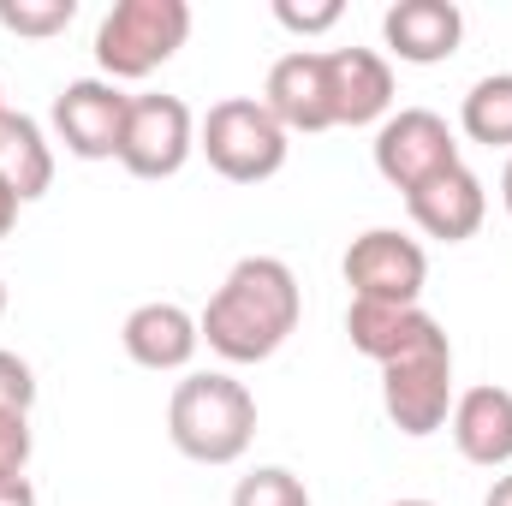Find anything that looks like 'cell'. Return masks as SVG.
Wrapping results in <instances>:
<instances>
[{"mask_svg": "<svg viewBox=\"0 0 512 506\" xmlns=\"http://www.w3.org/2000/svg\"><path fill=\"white\" fill-rule=\"evenodd\" d=\"M304 316L298 274L280 256H239L197 316V334L227 364H268Z\"/></svg>", "mask_w": 512, "mask_h": 506, "instance_id": "obj_1", "label": "cell"}, {"mask_svg": "<svg viewBox=\"0 0 512 506\" xmlns=\"http://www.w3.org/2000/svg\"><path fill=\"white\" fill-rule=\"evenodd\" d=\"M167 435L197 465H239L256 441V399L227 370H197L167 399Z\"/></svg>", "mask_w": 512, "mask_h": 506, "instance_id": "obj_2", "label": "cell"}, {"mask_svg": "<svg viewBox=\"0 0 512 506\" xmlns=\"http://www.w3.org/2000/svg\"><path fill=\"white\" fill-rule=\"evenodd\" d=\"M453 340L441 322H429L393 364H382V411L387 423L411 441L447 429L453 417Z\"/></svg>", "mask_w": 512, "mask_h": 506, "instance_id": "obj_3", "label": "cell"}, {"mask_svg": "<svg viewBox=\"0 0 512 506\" xmlns=\"http://www.w3.org/2000/svg\"><path fill=\"white\" fill-rule=\"evenodd\" d=\"M191 36V6L185 0H114L108 18L96 24V66L108 84H137L161 72Z\"/></svg>", "mask_w": 512, "mask_h": 506, "instance_id": "obj_4", "label": "cell"}, {"mask_svg": "<svg viewBox=\"0 0 512 506\" xmlns=\"http://www.w3.org/2000/svg\"><path fill=\"white\" fill-rule=\"evenodd\" d=\"M197 149L209 155V167L233 185H262L286 167V131L262 108V96H227L203 114L197 126Z\"/></svg>", "mask_w": 512, "mask_h": 506, "instance_id": "obj_5", "label": "cell"}, {"mask_svg": "<svg viewBox=\"0 0 512 506\" xmlns=\"http://www.w3.org/2000/svg\"><path fill=\"white\" fill-rule=\"evenodd\" d=\"M459 167V137L435 108H399L376 126V173L393 191H417Z\"/></svg>", "mask_w": 512, "mask_h": 506, "instance_id": "obj_6", "label": "cell"}, {"mask_svg": "<svg viewBox=\"0 0 512 506\" xmlns=\"http://www.w3.org/2000/svg\"><path fill=\"white\" fill-rule=\"evenodd\" d=\"M340 274H346L352 298H364V304H417L423 280H429V256L399 227H370L352 239Z\"/></svg>", "mask_w": 512, "mask_h": 506, "instance_id": "obj_7", "label": "cell"}, {"mask_svg": "<svg viewBox=\"0 0 512 506\" xmlns=\"http://www.w3.org/2000/svg\"><path fill=\"white\" fill-rule=\"evenodd\" d=\"M197 149V120L179 96H131L120 167L131 179H173Z\"/></svg>", "mask_w": 512, "mask_h": 506, "instance_id": "obj_8", "label": "cell"}, {"mask_svg": "<svg viewBox=\"0 0 512 506\" xmlns=\"http://www.w3.org/2000/svg\"><path fill=\"white\" fill-rule=\"evenodd\" d=\"M126 114H131V96L120 84H108V78H72L54 96V137L78 161H120Z\"/></svg>", "mask_w": 512, "mask_h": 506, "instance_id": "obj_9", "label": "cell"}, {"mask_svg": "<svg viewBox=\"0 0 512 506\" xmlns=\"http://www.w3.org/2000/svg\"><path fill=\"white\" fill-rule=\"evenodd\" d=\"M262 108L280 120V131H334V108H328V60L316 48H292L268 66V84H262Z\"/></svg>", "mask_w": 512, "mask_h": 506, "instance_id": "obj_10", "label": "cell"}, {"mask_svg": "<svg viewBox=\"0 0 512 506\" xmlns=\"http://www.w3.org/2000/svg\"><path fill=\"white\" fill-rule=\"evenodd\" d=\"M405 215H411V227H417L423 239L465 245V239H477V227H483V215H489V191H483V179L459 161V167H447L441 179L405 191Z\"/></svg>", "mask_w": 512, "mask_h": 506, "instance_id": "obj_11", "label": "cell"}, {"mask_svg": "<svg viewBox=\"0 0 512 506\" xmlns=\"http://www.w3.org/2000/svg\"><path fill=\"white\" fill-rule=\"evenodd\" d=\"M328 108L334 126H382L393 114V66L376 48H328Z\"/></svg>", "mask_w": 512, "mask_h": 506, "instance_id": "obj_12", "label": "cell"}, {"mask_svg": "<svg viewBox=\"0 0 512 506\" xmlns=\"http://www.w3.org/2000/svg\"><path fill=\"white\" fill-rule=\"evenodd\" d=\"M382 42L405 66H441L465 42V12L453 0H399L382 18Z\"/></svg>", "mask_w": 512, "mask_h": 506, "instance_id": "obj_13", "label": "cell"}, {"mask_svg": "<svg viewBox=\"0 0 512 506\" xmlns=\"http://www.w3.org/2000/svg\"><path fill=\"white\" fill-rule=\"evenodd\" d=\"M120 346L137 370H155V376H173V370H191L203 334H197V316L185 304H137L120 328Z\"/></svg>", "mask_w": 512, "mask_h": 506, "instance_id": "obj_14", "label": "cell"}, {"mask_svg": "<svg viewBox=\"0 0 512 506\" xmlns=\"http://www.w3.org/2000/svg\"><path fill=\"white\" fill-rule=\"evenodd\" d=\"M447 429H453L459 459H471L483 471L512 465V393L507 387H471V393H459Z\"/></svg>", "mask_w": 512, "mask_h": 506, "instance_id": "obj_15", "label": "cell"}, {"mask_svg": "<svg viewBox=\"0 0 512 506\" xmlns=\"http://www.w3.org/2000/svg\"><path fill=\"white\" fill-rule=\"evenodd\" d=\"M0 185L18 203H36L54 185V143H48V131L36 126L30 114H18V108L0 114Z\"/></svg>", "mask_w": 512, "mask_h": 506, "instance_id": "obj_16", "label": "cell"}, {"mask_svg": "<svg viewBox=\"0 0 512 506\" xmlns=\"http://www.w3.org/2000/svg\"><path fill=\"white\" fill-rule=\"evenodd\" d=\"M435 316L423 310V304H364V298H352V310H346V334H352V352H364L376 370L393 364L423 328H429Z\"/></svg>", "mask_w": 512, "mask_h": 506, "instance_id": "obj_17", "label": "cell"}, {"mask_svg": "<svg viewBox=\"0 0 512 506\" xmlns=\"http://www.w3.org/2000/svg\"><path fill=\"white\" fill-rule=\"evenodd\" d=\"M459 126L471 143H489V149H512V72H489L465 90L459 102Z\"/></svg>", "mask_w": 512, "mask_h": 506, "instance_id": "obj_18", "label": "cell"}, {"mask_svg": "<svg viewBox=\"0 0 512 506\" xmlns=\"http://www.w3.org/2000/svg\"><path fill=\"white\" fill-rule=\"evenodd\" d=\"M78 18V0H0V30L12 36H60Z\"/></svg>", "mask_w": 512, "mask_h": 506, "instance_id": "obj_19", "label": "cell"}, {"mask_svg": "<svg viewBox=\"0 0 512 506\" xmlns=\"http://www.w3.org/2000/svg\"><path fill=\"white\" fill-rule=\"evenodd\" d=\"M233 506H310V489L286 465H256L251 477H239Z\"/></svg>", "mask_w": 512, "mask_h": 506, "instance_id": "obj_20", "label": "cell"}, {"mask_svg": "<svg viewBox=\"0 0 512 506\" xmlns=\"http://www.w3.org/2000/svg\"><path fill=\"white\" fill-rule=\"evenodd\" d=\"M274 18L292 30V36H322V30H334L340 18H346V6L340 0H274Z\"/></svg>", "mask_w": 512, "mask_h": 506, "instance_id": "obj_21", "label": "cell"}, {"mask_svg": "<svg viewBox=\"0 0 512 506\" xmlns=\"http://www.w3.org/2000/svg\"><path fill=\"white\" fill-rule=\"evenodd\" d=\"M30 447H36V435H30V411H0V477H24Z\"/></svg>", "mask_w": 512, "mask_h": 506, "instance_id": "obj_22", "label": "cell"}, {"mask_svg": "<svg viewBox=\"0 0 512 506\" xmlns=\"http://www.w3.org/2000/svg\"><path fill=\"white\" fill-rule=\"evenodd\" d=\"M36 405V370L0 346V411H30Z\"/></svg>", "mask_w": 512, "mask_h": 506, "instance_id": "obj_23", "label": "cell"}, {"mask_svg": "<svg viewBox=\"0 0 512 506\" xmlns=\"http://www.w3.org/2000/svg\"><path fill=\"white\" fill-rule=\"evenodd\" d=\"M0 506H36L30 477H0Z\"/></svg>", "mask_w": 512, "mask_h": 506, "instance_id": "obj_24", "label": "cell"}, {"mask_svg": "<svg viewBox=\"0 0 512 506\" xmlns=\"http://www.w3.org/2000/svg\"><path fill=\"white\" fill-rule=\"evenodd\" d=\"M18 209H24V203H18V197H12V191L0 185V239L12 233V221H18Z\"/></svg>", "mask_w": 512, "mask_h": 506, "instance_id": "obj_25", "label": "cell"}, {"mask_svg": "<svg viewBox=\"0 0 512 506\" xmlns=\"http://www.w3.org/2000/svg\"><path fill=\"white\" fill-rule=\"evenodd\" d=\"M483 506H512V471L507 477H495V489L483 495Z\"/></svg>", "mask_w": 512, "mask_h": 506, "instance_id": "obj_26", "label": "cell"}, {"mask_svg": "<svg viewBox=\"0 0 512 506\" xmlns=\"http://www.w3.org/2000/svg\"><path fill=\"white\" fill-rule=\"evenodd\" d=\"M501 203H507V215H512V155H507V167H501Z\"/></svg>", "mask_w": 512, "mask_h": 506, "instance_id": "obj_27", "label": "cell"}, {"mask_svg": "<svg viewBox=\"0 0 512 506\" xmlns=\"http://www.w3.org/2000/svg\"><path fill=\"white\" fill-rule=\"evenodd\" d=\"M387 506H435V501H387Z\"/></svg>", "mask_w": 512, "mask_h": 506, "instance_id": "obj_28", "label": "cell"}, {"mask_svg": "<svg viewBox=\"0 0 512 506\" xmlns=\"http://www.w3.org/2000/svg\"><path fill=\"white\" fill-rule=\"evenodd\" d=\"M0 316H6V280H0Z\"/></svg>", "mask_w": 512, "mask_h": 506, "instance_id": "obj_29", "label": "cell"}, {"mask_svg": "<svg viewBox=\"0 0 512 506\" xmlns=\"http://www.w3.org/2000/svg\"><path fill=\"white\" fill-rule=\"evenodd\" d=\"M0 114H6V90H0Z\"/></svg>", "mask_w": 512, "mask_h": 506, "instance_id": "obj_30", "label": "cell"}]
</instances>
